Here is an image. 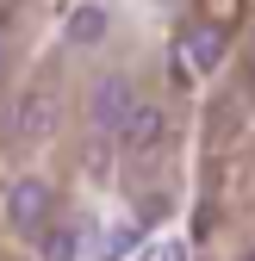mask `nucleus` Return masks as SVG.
<instances>
[{
    "mask_svg": "<svg viewBox=\"0 0 255 261\" xmlns=\"http://www.w3.org/2000/svg\"><path fill=\"white\" fill-rule=\"evenodd\" d=\"M0 69H7V31H0Z\"/></svg>",
    "mask_w": 255,
    "mask_h": 261,
    "instance_id": "8",
    "label": "nucleus"
},
{
    "mask_svg": "<svg viewBox=\"0 0 255 261\" xmlns=\"http://www.w3.org/2000/svg\"><path fill=\"white\" fill-rule=\"evenodd\" d=\"M7 218L19 224V230H44V218H50V187H44V180H13V187H7Z\"/></svg>",
    "mask_w": 255,
    "mask_h": 261,
    "instance_id": "3",
    "label": "nucleus"
},
{
    "mask_svg": "<svg viewBox=\"0 0 255 261\" xmlns=\"http://www.w3.org/2000/svg\"><path fill=\"white\" fill-rule=\"evenodd\" d=\"M38 255L44 261H81V237L69 224H50V230H38Z\"/></svg>",
    "mask_w": 255,
    "mask_h": 261,
    "instance_id": "6",
    "label": "nucleus"
},
{
    "mask_svg": "<svg viewBox=\"0 0 255 261\" xmlns=\"http://www.w3.org/2000/svg\"><path fill=\"white\" fill-rule=\"evenodd\" d=\"M118 143H124V155H149L156 143H162V106L137 100V106H131V118L118 124Z\"/></svg>",
    "mask_w": 255,
    "mask_h": 261,
    "instance_id": "4",
    "label": "nucleus"
},
{
    "mask_svg": "<svg viewBox=\"0 0 255 261\" xmlns=\"http://www.w3.org/2000/svg\"><path fill=\"white\" fill-rule=\"evenodd\" d=\"M218 62H224V31H218V25H199L193 38H187V69H193V75H212Z\"/></svg>",
    "mask_w": 255,
    "mask_h": 261,
    "instance_id": "5",
    "label": "nucleus"
},
{
    "mask_svg": "<svg viewBox=\"0 0 255 261\" xmlns=\"http://www.w3.org/2000/svg\"><path fill=\"white\" fill-rule=\"evenodd\" d=\"M100 38H106V7H75L69 13V44L87 50V44H100Z\"/></svg>",
    "mask_w": 255,
    "mask_h": 261,
    "instance_id": "7",
    "label": "nucleus"
},
{
    "mask_svg": "<svg viewBox=\"0 0 255 261\" xmlns=\"http://www.w3.org/2000/svg\"><path fill=\"white\" fill-rule=\"evenodd\" d=\"M56 118H62L56 93H25V100L13 106V143H44V137H56Z\"/></svg>",
    "mask_w": 255,
    "mask_h": 261,
    "instance_id": "2",
    "label": "nucleus"
},
{
    "mask_svg": "<svg viewBox=\"0 0 255 261\" xmlns=\"http://www.w3.org/2000/svg\"><path fill=\"white\" fill-rule=\"evenodd\" d=\"M131 106H137V93H131V81H124V75L93 81V93H87V118L100 124V130H118L124 118H131Z\"/></svg>",
    "mask_w": 255,
    "mask_h": 261,
    "instance_id": "1",
    "label": "nucleus"
}]
</instances>
